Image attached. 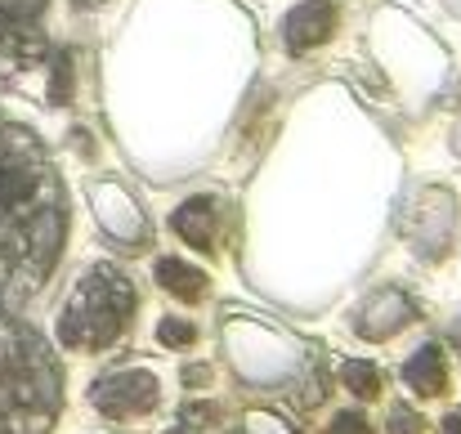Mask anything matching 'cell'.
<instances>
[{
	"instance_id": "1",
	"label": "cell",
	"mask_w": 461,
	"mask_h": 434,
	"mask_svg": "<svg viewBox=\"0 0 461 434\" xmlns=\"http://www.w3.org/2000/svg\"><path fill=\"white\" fill-rule=\"evenodd\" d=\"M68 238V202L45 144L0 117V313L32 300L54 274Z\"/></svg>"
},
{
	"instance_id": "2",
	"label": "cell",
	"mask_w": 461,
	"mask_h": 434,
	"mask_svg": "<svg viewBox=\"0 0 461 434\" xmlns=\"http://www.w3.org/2000/svg\"><path fill=\"white\" fill-rule=\"evenodd\" d=\"M63 408L54 349L18 318L0 313V434H50Z\"/></svg>"
},
{
	"instance_id": "3",
	"label": "cell",
	"mask_w": 461,
	"mask_h": 434,
	"mask_svg": "<svg viewBox=\"0 0 461 434\" xmlns=\"http://www.w3.org/2000/svg\"><path fill=\"white\" fill-rule=\"evenodd\" d=\"M135 309H140V295L126 283L122 269L90 265L77 278L72 295L63 300L59 318H54L59 345L63 349H77V354H99V349H108L126 331V322L135 318Z\"/></svg>"
},
{
	"instance_id": "4",
	"label": "cell",
	"mask_w": 461,
	"mask_h": 434,
	"mask_svg": "<svg viewBox=\"0 0 461 434\" xmlns=\"http://www.w3.org/2000/svg\"><path fill=\"white\" fill-rule=\"evenodd\" d=\"M45 0H0V77L14 81L45 59Z\"/></svg>"
},
{
	"instance_id": "5",
	"label": "cell",
	"mask_w": 461,
	"mask_h": 434,
	"mask_svg": "<svg viewBox=\"0 0 461 434\" xmlns=\"http://www.w3.org/2000/svg\"><path fill=\"white\" fill-rule=\"evenodd\" d=\"M157 394H161V385H157L153 372H144V367H122V372H108V376H99L90 385L95 412H104L113 421H131V417L153 412Z\"/></svg>"
},
{
	"instance_id": "6",
	"label": "cell",
	"mask_w": 461,
	"mask_h": 434,
	"mask_svg": "<svg viewBox=\"0 0 461 434\" xmlns=\"http://www.w3.org/2000/svg\"><path fill=\"white\" fill-rule=\"evenodd\" d=\"M331 32H336V5H331V0H305V5H296V9L287 14V23H283V41H287L292 54H305V50L327 45Z\"/></svg>"
},
{
	"instance_id": "7",
	"label": "cell",
	"mask_w": 461,
	"mask_h": 434,
	"mask_svg": "<svg viewBox=\"0 0 461 434\" xmlns=\"http://www.w3.org/2000/svg\"><path fill=\"white\" fill-rule=\"evenodd\" d=\"M170 229L193 247V251H211L215 247V202L211 197H188L175 206Z\"/></svg>"
},
{
	"instance_id": "8",
	"label": "cell",
	"mask_w": 461,
	"mask_h": 434,
	"mask_svg": "<svg viewBox=\"0 0 461 434\" xmlns=\"http://www.w3.org/2000/svg\"><path fill=\"white\" fill-rule=\"evenodd\" d=\"M403 381L412 394L421 399H435L448 390V363H444V349L439 345H421L408 363H403Z\"/></svg>"
},
{
	"instance_id": "9",
	"label": "cell",
	"mask_w": 461,
	"mask_h": 434,
	"mask_svg": "<svg viewBox=\"0 0 461 434\" xmlns=\"http://www.w3.org/2000/svg\"><path fill=\"white\" fill-rule=\"evenodd\" d=\"M157 283L170 291L175 300H184V304H193V300H202L206 295V274L202 269H193V265H184V260H175V256H166V260H157Z\"/></svg>"
},
{
	"instance_id": "10",
	"label": "cell",
	"mask_w": 461,
	"mask_h": 434,
	"mask_svg": "<svg viewBox=\"0 0 461 434\" xmlns=\"http://www.w3.org/2000/svg\"><path fill=\"white\" fill-rule=\"evenodd\" d=\"M340 381H345L358 399H376V394H381V385H385L381 367H376V363H363V358H349V363H345V372H340Z\"/></svg>"
},
{
	"instance_id": "11",
	"label": "cell",
	"mask_w": 461,
	"mask_h": 434,
	"mask_svg": "<svg viewBox=\"0 0 461 434\" xmlns=\"http://www.w3.org/2000/svg\"><path fill=\"white\" fill-rule=\"evenodd\" d=\"M157 340L170 345V349H188V345L197 340V327L184 322V318H161V322H157Z\"/></svg>"
},
{
	"instance_id": "12",
	"label": "cell",
	"mask_w": 461,
	"mask_h": 434,
	"mask_svg": "<svg viewBox=\"0 0 461 434\" xmlns=\"http://www.w3.org/2000/svg\"><path fill=\"white\" fill-rule=\"evenodd\" d=\"M390 434H426V421L408 403H394L390 408Z\"/></svg>"
},
{
	"instance_id": "13",
	"label": "cell",
	"mask_w": 461,
	"mask_h": 434,
	"mask_svg": "<svg viewBox=\"0 0 461 434\" xmlns=\"http://www.w3.org/2000/svg\"><path fill=\"white\" fill-rule=\"evenodd\" d=\"M72 95V59L63 54V59H54V81H50V99L54 104H63Z\"/></svg>"
},
{
	"instance_id": "14",
	"label": "cell",
	"mask_w": 461,
	"mask_h": 434,
	"mask_svg": "<svg viewBox=\"0 0 461 434\" xmlns=\"http://www.w3.org/2000/svg\"><path fill=\"white\" fill-rule=\"evenodd\" d=\"M327 434H372V426H367L358 412H340V417L327 426Z\"/></svg>"
},
{
	"instance_id": "15",
	"label": "cell",
	"mask_w": 461,
	"mask_h": 434,
	"mask_svg": "<svg viewBox=\"0 0 461 434\" xmlns=\"http://www.w3.org/2000/svg\"><path fill=\"white\" fill-rule=\"evenodd\" d=\"M439 430H444V434H461V412H448V417H444V426H439Z\"/></svg>"
},
{
	"instance_id": "16",
	"label": "cell",
	"mask_w": 461,
	"mask_h": 434,
	"mask_svg": "<svg viewBox=\"0 0 461 434\" xmlns=\"http://www.w3.org/2000/svg\"><path fill=\"white\" fill-rule=\"evenodd\" d=\"M184 381H188V385H197V381H206V372H202V367H188V372H184Z\"/></svg>"
},
{
	"instance_id": "17",
	"label": "cell",
	"mask_w": 461,
	"mask_h": 434,
	"mask_svg": "<svg viewBox=\"0 0 461 434\" xmlns=\"http://www.w3.org/2000/svg\"><path fill=\"white\" fill-rule=\"evenodd\" d=\"M72 5H77V9H95L99 0H72Z\"/></svg>"
},
{
	"instance_id": "18",
	"label": "cell",
	"mask_w": 461,
	"mask_h": 434,
	"mask_svg": "<svg viewBox=\"0 0 461 434\" xmlns=\"http://www.w3.org/2000/svg\"><path fill=\"white\" fill-rule=\"evenodd\" d=\"M170 434H188V430H170Z\"/></svg>"
}]
</instances>
